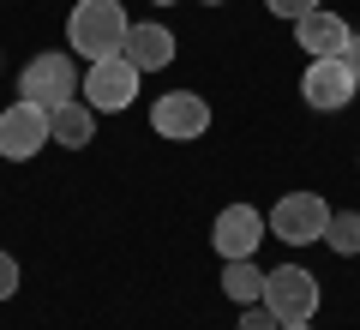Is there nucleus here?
<instances>
[{
	"label": "nucleus",
	"instance_id": "11",
	"mask_svg": "<svg viewBox=\"0 0 360 330\" xmlns=\"http://www.w3.org/2000/svg\"><path fill=\"white\" fill-rule=\"evenodd\" d=\"M174 49H180L174 30L156 25V18H144V25H132V30H127V49H120V54H127L139 72H162V66H174Z\"/></svg>",
	"mask_w": 360,
	"mask_h": 330
},
{
	"label": "nucleus",
	"instance_id": "16",
	"mask_svg": "<svg viewBox=\"0 0 360 330\" xmlns=\"http://www.w3.org/2000/svg\"><path fill=\"white\" fill-rule=\"evenodd\" d=\"M240 330H283V318L258 300V306H246V312H240Z\"/></svg>",
	"mask_w": 360,
	"mask_h": 330
},
{
	"label": "nucleus",
	"instance_id": "20",
	"mask_svg": "<svg viewBox=\"0 0 360 330\" xmlns=\"http://www.w3.org/2000/svg\"><path fill=\"white\" fill-rule=\"evenodd\" d=\"M150 6H180V0H150Z\"/></svg>",
	"mask_w": 360,
	"mask_h": 330
},
{
	"label": "nucleus",
	"instance_id": "4",
	"mask_svg": "<svg viewBox=\"0 0 360 330\" xmlns=\"http://www.w3.org/2000/svg\"><path fill=\"white\" fill-rule=\"evenodd\" d=\"M150 132L168 144H186V139H205L210 132V102L198 90H162L150 102Z\"/></svg>",
	"mask_w": 360,
	"mask_h": 330
},
{
	"label": "nucleus",
	"instance_id": "15",
	"mask_svg": "<svg viewBox=\"0 0 360 330\" xmlns=\"http://www.w3.org/2000/svg\"><path fill=\"white\" fill-rule=\"evenodd\" d=\"M264 6H270V13H276V18H288V25H295V18H307V13H319L324 0H264Z\"/></svg>",
	"mask_w": 360,
	"mask_h": 330
},
{
	"label": "nucleus",
	"instance_id": "5",
	"mask_svg": "<svg viewBox=\"0 0 360 330\" xmlns=\"http://www.w3.org/2000/svg\"><path fill=\"white\" fill-rule=\"evenodd\" d=\"M139 66L127 61V54H108V61H90L84 66V102L96 108V115H120V108H132V96H139Z\"/></svg>",
	"mask_w": 360,
	"mask_h": 330
},
{
	"label": "nucleus",
	"instance_id": "13",
	"mask_svg": "<svg viewBox=\"0 0 360 330\" xmlns=\"http://www.w3.org/2000/svg\"><path fill=\"white\" fill-rule=\"evenodd\" d=\"M222 294H229L234 306H258L264 300V270H258L252 258H222Z\"/></svg>",
	"mask_w": 360,
	"mask_h": 330
},
{
	"label": "nucleus",
	"instance_id": "14",
	"mask_svg": "<svg viewBox=\"0 0 360 330\" xmlns=\"http://www.w3.org/2000/svg\"><path fill=\"white\" fill-rule=\"evenodd\" d=\"M324 246L342 258L360 253V210H330V222H324Z\"/></svg>",
	"mask_w": 360,
	"mask_h": 330
},
{
	"label": "nucleus",
	"instance_id": "19",
	"mask_svg": "<svg viewBox=\"0 0 360 330\" xmlns=\"http://www.w3.org/2000/svg\"><path fill=\"white\" fill-rule=\"evenodd\" d=\"M283 330H312V318H300V324H283Z\"/></svg>",
	"mask_w": 360,
	"mask_h": 330
},
{
	"label": "nucleus",
	"instance_id": "18",
	"mask_svg": "<svg viewBox=\"0 0 360 330\" xmlns=\"http://www.w3.org/2000/svg\"><path fill=\"white\" fill-rule=\"evenodd\" d=\"M342 61H348V72L360 78V30H354V37H348V49H342Z\"/></svg>",
	"mask_w": 360,
	"mask_h": 330
},
{
	"label": "nucleus",
	"instance_id": "1",
	"mask_svg": "<svg viewBox=\"0 0 360 330\" xmlns=\"http://www.w3.org/2000/svg\"><path fill=\"white\" fill-rule=\"evenodd\" d=\"M127 30H132V18L120 0H78L66 13V49L84 54V66H90V61H108V54L127 49Z\"/></svg>",
	"mask_w": 360,
	"mask_h": 330
},
{
	"label": "nucleus",
	"instance_id": "8",
	"mask_svg": "<svg viewBox=\"0 0 360 330\" xmlns=\"http://www.w3.org/2000/svg\"><path fill=\"white\" fill-rule=\"evenodd\" d=\"M264 234H270V222L252 204H229V210L210 222V246H217L222 258H252L258 246H264Z\"/></svg>",
	"mask_w": 360,
	"mask_h": 330
},
{
	"label": "nucleus",
	"instance_id": "21",
	"mask_svg": "<svg viewBox=\"0 0 360 330\" xmlns=\"http://www.w3.org/2000/svg\"><path fill=\"white\" fill-rule=\"evenodd\" d=\"M205 6H222V0H205Z\"/></svg>",
	"mask_w": 360,
	"mask_h": 330
},
{
	"label": "nucleus",
	"instance_id": "2",
	"mask_svg": "<svg viewBox=\"0 0 360 330\" xmlns=\"http://www.w3.org/2000/svg\"><path fill=\"white\" fill-rule=\"evenodd\" d=\"M270 234L288 246H324V222H330V204L319 192H283V198L270 204Z\"/></svg>",
	"mask_w": 360,
	"mask_h": 330
},
{
	"label": "nucleus",
	"instance_id": "6",
	"mask_svg": "<svg viewBox=\"0 0 360 330\" xmlns=\"http://www.w3.org/2000/svg\"><path fill=\"white\" fill-rule=\"evenodd\" d=\"M18 96L37 102V108H60L78 96V61L72 54H37V61L18 72Z\"/></svg>",
	"mask_w": 360,
	"mask_h": 330
},
{
	"label": "nucleus",
	"instance_id": "12",
	"mask_svg": "<svg viewBox=\"0 0 360 330\" xmlns=\"http://www.w3.org/2000/svg\"><path fill=\"white\" fill-rule=\"evenodd\" d=\"M49 132H54V144H66V151H84V144H96V108H90L84 96L60 102V108H49Z\"/></svg>",
	"mask_w": 360,
	"mask_h": 330
},
{
	"label": "nucleus",
	"instance_id": "10",
	"mask_svg": "<svg viewBox=\"0 0 360 330\" xmlns=\"http://www.w3.org/2000/svg\"><path fill=\"white\" fill-rule=\"evenodd\" d=\"M348 18L342 13H330V6H319V13H307V18H295V42L312 54V61H342V49H348Z\"/></svg>",
	"mask_w": 360,
	"mask_h": 330
},
{
	"label": "nucleus",
	"instance_id": "3",
	"mask_svg": "<svg viewBox=\"0 0 360 330\" xmlns=\"http://www.w3.org/2000/svg\"><path fill=\"white\" fill-rule=\"evenodd\" d=\"M319 300H324V288H319V277H312L307 265H276V270H264V306L283 318V324L312 318V312H319Z\"/></svg>",
	"mask_w": 360,
	"mask_h": 330
},
{
	"label": "nucleus",
	"instance_id": "7",
	"mask_svg": "<svg viewBox=\"0 0 360 330\" xmlns=\"http://www.w3.org/2000/svg\"><path fill=\"white\" fill-rule=\"evenodd\" d=\"M42 144H54L49 108H37V102H25V96L6 102V108H0V156H6V163H30Z\"/></svg>",
	"mask_w": 360,
	"mask_h": 330
},
{
	"label": "nucleus",
	"instance_id": "17",
	"mask_svg": "<svg viewBox=\"0 0 360 330\" xmlns=\"http://www.w3.org/2000/svg\"><path fill=\"white\" fill-rule=\"evenodd\" d=\"M13 294H18V258L0 253V300H13Z\"/></svg>",
	"mask_w": 360,
	"mask_h": 330
},
{
	"label": "nucleus",
	"instance_id": "9",
	"mask_svg": "<svg viewBox=\"0 0 360 330\" xmlns=\"http://www.w3.org/2000/svg\"><path fill=\"white\" fill-rule=\"evenodd\" d=\"M360 90V78L348 72V61H312L307 78H300V96H307V108H319V115H336V108H348Z\"/></svg>",
	"mask_w": 360,
	"mask_h": 330
}]
</instances>
